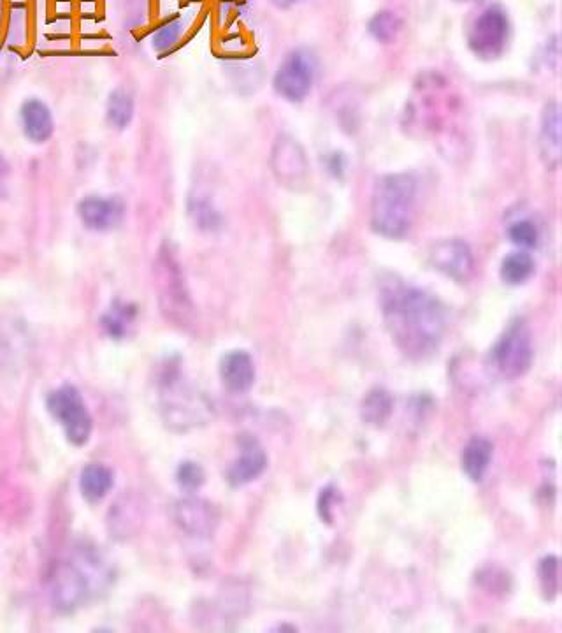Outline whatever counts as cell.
Returning a JSON list of instances; mask_svg holds the SVG:
<instances>
[{
  "label": "cell",
  "instance_id": "6da1fadb",
  "mask_svg": "<svg viewBox=\"0 0 562 633\" xmlns=\"http://www.w3.org/2000/svg\"><path fill=\"white\" fill-rule=\"evenodd\" d=\"M383 321L397 349L411 359H427L440 349L447 312L433 294L389 277L380 287Z\"/></svg>",
  "mask_w": 562,
  "mask_h": 633
},
{
  "label": "cell",
  "instance_id": "7a4b0ae2",
  "mask_svg": "<svg viewBox=\"0 0 562 633\" xmlns=\"http://www.w3.org/2000/svg\"><path fill=\"white\" fill-rule=\"evenodd\" d=\"M418 182L411 173H392L376 180L371 199V227L389 240L408 236L415 219Z\"/></svg>",
  "mask_w": 562,
  "mask_h": 633
},
{
  "label": "cell",
  "instance_id": "3957f363",
  "mask_svg": "<svg viewBox=\"0 0 562 633\" xmlns=\"http://www.w3.org/2000/svg\"><path fill=\"white\" fill-rule=\"evenodd\" d=\"M162 414L167 426L176 431L192 430L201 426L211 417V403L204 394L197 393L194 387L181 382L178 373L167 375L162 393Z\"/></svg>",
  "mask_w": 562,
  "mask_h": 633
},
{
  "label": "cell",
  "instance_id": "277c9868",
  "mask_svg": "<svg viewBox=\"0 0 562 633\" xmlns=\"http://www.w3.org/2000/svg\"><path fill=\"white\" fill-rule=\"evenodd\" d=\"M492 363L506 379H519L533 364L534 349L531 331L524 319L508 324L496 345L492 347Z\"/></svg>",
  "mask_w": 562,
  "mask_h": 633
},
{
  "label": "cell",
  "instance_id": "5b68a950",
  "mask_svg": "<svg viewBox=\"0 0 562 633\" xmlns=\"http://www.w3.org/2000/svg\"><path fill=\"white\" fill-rule=\"evenodd\" d=\"M510 41V18L505 9L494 4L483 9L482 15L476 18L473 27L469 30V50L475 53L478 59H499L505 53Z\"/></svg>",
  "mask_w": 562,
  "mask_h": 633
},
{
  "label": "cell",
  "instance_id": "8992f818",
  "mask_svg": "<svg viewBox=\"0 0 562 633\" xmlns=\"http://www.w3.org/2000/svg\"><path fill=\"white\" fill-rule=\"evenodd\" d=\"M48 408L74 445L87 444L92 433V417L81 394L71 386L60 387L48 398Z\"/></svg>",
  "mask_w": 562,
  "mask_h": 633
},
{
  "label": "cell",
  "instance_id": "52a82bcc",
  "mask_svg": "<svg viewBox=\"0 0 562 633\" xmlns=\"http://www.w3.org/2000/svg\"><path fill=\"white\" fill-rule=\"evenodd\" d=\"M157 285L160 291V303L167 317L176 324H187L192 315V303L188 298L185 280L180 266L171 252L162 250L157 262Z\"/></svg>",
  "mask_w": 562,
  "mask_h": 633
},
{
  "label": "cell",
  "instance_id": "ba28073f",
  "mask_svg": "<svg viewBox=\"0 0 562 633\" xmlns=\"http://www.w3.org/2000/svg\"><path fill=\"white\" fill-rule=\"evenodd\" d=\"M315 81V60L306 50H294L281 62L274 74L276 94L289 102H303Z\"/></svg>",
  "mask_w": 562,
  "mask_h": 633
},
{
  "label": "cell",
  "instance_id": "9c48e42d",
  "mask_svg": "<svg viewBox=\"0 0 562 633\" xmlns=\"http://www.w3.org/2000/svg\"><path fill=\"white\" fill-rule=\"evenodd\" d=\"M429 264L445 277L459 284L468 282L475 273V255L468 243L459 238L441 240L429 250Z\"/></svg>",
  "mask_w": 562,
  "mask_h": 633
},
{
  "label": "cell",
  "instance_id": "30bf717a",
  "mask_svg": "<svg viewBox=\"0 0 562 633\" xmlns=\"http://www.w3.org/2000/svg\"><path fill=\"white\" fill-rule=\"evenodd\" d=\"M78 217L83 226L95 233H109L122 226L127 206L120 196L90 194L78 203Z\"/></svg>",
  "mask_w": 562,
  "mask_h": 633
},
{
  "label": "cell",
  "instance_id": "8fae6325",
  "mask_svg": "<svg viewBox=\"0 0 562 633\" xmlns=\"http://www.w3.org/2000/svg\"><path fill=\"white\" fill-rule=\"evenodd\" d=\"M173 517L174 523L178 524L183 532L199 539L211 537L217 532L220 524V510L217 505L195 496L181 498L174 503Z\"/></svg>",
  "mask_w": 562,
  "mask_h": 633
},
{
  "label": "cell",
  "instance_id": "7c38bea8",
  "mask_svg": "<svg viewBox=\"0 0 562 633\" xmlns=\"http://www.w3.org/2000/svg\"><path fill=\"white\" fill-rule=\"evenodd\" d=\"M90 593L87 577L73 563H60L51 572V602L60 612H73Z\"/></svg>",
  "mask_w": 562,
  "mask_h": 633
},
{
  "label": "cell",
  "instance_id": "4fadbf2b",
  "mask_svg": "<svg viewBox=\"0 0 562 633\" xmlns=\"http://www.w3.org/2000/svg\"><path fill=\"white\" fill-rule=\"evenodd\" d=\"M273 173L285 187L296 189L308 178V161L301 145L289 136H280L274 145Z\"/></svg>",
  "mask_w": 562,
  "mask_h": 633
},
{
  "label": "cell",
  "instance_id": "5bb4252c",
  "mask_svg": "<svg viewBox=\"0 0 562 633\" xmlns=\"http://www.w3.org/2000/svg\"><path fill=\"white\" fill-rule=\"evenodd\" d=\"M20 125L23 136L34 145L48 143L55 134L53 111L39 97H29L27 101H23L20 106Z\"/></svg>",
  "mask_w": 562,
  "mask_h": 633
},
{
  "label": "cell",
  "instance_id": "9a60e30c",
  "mask_svg": "<svg viewBox=\"0 0 562 633\" xmlns=\"http://www.w3.org/2000/svg\"><path fill=\"white\" fill-rule=\"evenodd\" d=\"M561 106L559 102L550 101L545 104L541 113L540 124V157L545 168L555 171L561 164Z\"/></svg>",
  "mask_w": 562,
  "mask_h": 633
},
{
  "label": "cell",
  "instance_id": "2e32d148",
  "mask_svg": "<svg viewBox=\"0 0 562 633\" xmlns=\"http://www.w3.org/2000/svg\"><path fill=\"white\" fill-rule=\"evenodd\" d=\"M267 456L253 437H241V456L227 473V481L234 488L255 481L266 470Z\"/></svg>",
  "mask_w": 562,
  "mask_h": 633
},
{
  "label": "cell",
  "instance_id": "e0dca14e",
  "mask_svg": "<svg viewBox=\"0 0 562 633\" xmlns=\"http://www.w3.org/2000/svg\"><path fill=\"white\" fill-rule=\"evenodd\" d=\"M220 377L231 393H246L255 382V364L245 350H232L220 363Z\"/></svg>",
  "mask_w": 562,
  "mask_h": 633
},
{
  "label": "cell",
  "instance_id": "ac0fdd59",
  "mask_svg": "<svg viewBox=\"0 0 562 633\" xmlns=\"http://www.w3.org/2000/svg\"><path fill=\"white\" fill-rule=\"evenodd\" d=\"M137 305L116 299L101 317V326L113 340H122L137 321Z\"/></svg>",
  "mask_w": 562,
  "mask_h": 633
},
{
  "label": "cell",
  "instance_id": "d6986e66",
  "mask_svg": "<svg viewBox=\"0 0 562 633\" xmlns=\"http://www.w3.org/2000/svg\"><path fill=\"white\" fill-rule=\"evenodd\" d=\"M494 447L490 440L483 437H473L462 449V470L473 482H480L487 472L492 459Z\"/></svg>",
  "mask_w": 562,
  "mask_h": 633
},
{
  "label": "cell",
  "instance_id": "ffe728a7",
  "mask_svg": "<svg viewBox=\"0 0 562 633\" xmlns=\"http://www.w3.org/2000/svg\"><path fill=\"white\" fill-rule=\"evenodd\" d=\"M134 113H136V102H134V97L129 90L115 88L106 101L108 124L116 131H123L132 124Z\"/></svg>",
  "mask_w": 562,
  "mask_h": 633
},
{
  "label": "cell",
  "instance_id": "44dd1931",
  "mask_svg": "<svg viewBox=\"0 0 562 633\" xmlns=\"http://www.w3.org/2000/svg\"><path fill=\"white\" fill-rule=\"evenodd\" d=\"M394 410V400L385 389H373L369 391L361 405V417L362 421L369 424V426H375L380 428L385 422L389 421L390 415Z\"/></svg>",
  "mask_w": 562,
  "mask_h": 633
},
{
  "label": "cell",
  "instance_id": "7402d4cb",
  "mask_svg": "<svg viewBox=\"0 0 562 633\" xmlns=\"http://www.w3.org/2000/svg\"><path fill=\"white\" fill-rule=\"evenodd\" d=\"M80 488L88 502H101L113 488V473L102 465H88L81 473Z\"/></svg>",
  "mask_w": 562,
  "mask_h": 633
},
{
  "label": "cell",
  "instance_id": "603a6c76",
  "mask_svg": "<svg viewBox=\"0 0 562 633\" xmlns=\"http://www.w3.org/2000/svg\"><path fill=\"white\" fill-rule=\"evenodd\" d=\"M533 275L534 259L527 252H513L501 262V278L505 284H526Z\"/></svg>",
  "mask_w": 562,
  "mask_h": 633
},
{
  "label": "cell",
  "instance_id": "cb8c5ba5",
  "mask_svg": "<svg viewBox=\"0 0 562 633\" xmlns=\"http://www.w3.org/2000/svg\"><path fill=\"white\" fill-rule=\"evenodd\" d=\"M401 30L403 20L394 11H378L368 23L369 34L382 44L394 43Z\"/></svg>",
  "mask_w": 562,
  "mask_h": 633
},
{
  "label": "cell",
  "instance_id": "d4e9b609",
  "mask_svg": "<svg viewBox=\"0 0 562 633\" xmlns=\"http://www.w3.org/2000/svg\"><path fill=\"white\" fill-rule=\"evenodd\" d=\"M538 579H540L541 591L547 600H554L559 595V558L550 554L545 556L538 565Z\"/></svg>",
  "mask_w": 562,
  "mask_h": 633
},
{
  "label": "cell",
  "instance_id": "484cf974",
  "mask_svg": "<svg viewBox=\"0 0 562 633\" xmlns=\"http://www.w3.org/2000/svg\"><path fill=\"white\" fill-rule=\"evenodd\" d=\"M181 34H183V22H181L180 16L167 18L166 22L153 32L152 46L155 51L166 53V51L173 50L174 46L178 44Z\"/></svg>",
  "mask_w": 562,
  "mask_h": 633
},
{
  "label": "cell",
  "instance_id": "4316f807",
  "mask_svg": "<svg viewBox=\"0 0 562 633\" xmlns=\"http://www.w3.org/2000/svg\"><path fill=\"white\" fill-rule=\"evenodd\" d=\"M190 215L194 217L195 224L202 231L213 233L222 227L220 213L206 199H192L190 201Z\"/></svg>",
  "mask_w": 562,
  "mask_h": 633
},
{
  "label": "cell",
  "instance_id": "83f0119b",
  "mask_svg": "<svg viewBox=\"0 0 562 633\" xmlns=\"http://www.w3.org/2000/svg\"><path fill=\"white\" fill-rule=\"evenodd\" d=\"M508 236L517 247L534 248L540 240V231L533 220H517L508 227Z\"/></svg>",
  "mask_w": 562,
  "mask_h": 633
},
{
  "label": "cell",
  "instance_id": "f1b7e54d",
  "mask_svg": "<svg viewBox=\"0 0 562 633\" xmlns=\"http://www.w3.org/2000/svg\"><path fill=\"white\" fill-rule=\"evenodd\" d=\"M176 479L181 488L187 489V491H195V489L201 488L204 484V470L201 466L194 463V461H185L178 466V472H176Z\"/></svg>",
  "mask_w": 562,
  "mask_h": 633
},
{
  "label": "cell",
  "instance_id": "f546056e",
  "mask_svg": "<svg viewBox=\"0 0 562 633\" xmlns=\"http://www.w3.org/2000/svg\"><path fill=\"white\" fill-rule=\"evenodd\" d=\"M478 581L482 583L485 590L490 593H498V591L508 590V575L499 572L498 568H487L483 570Z\"/></svg>",
  "mask_w": 562,
  "mask_h": 633
},
{
  "label": "cell",
  "instance_id": "4dcf8cb0",
  "mask_svg": "<svg viewBox=\"0 0 562 633\" xmlns=\"http://www.w3.org/2000/svg\"><path fill=\"white\" fill-rule=\"evenodd\" d=\"M336 502V489L325 488L320 491L318 496V514L324 519L325 523H331L332 521V505Z\"/></svg>",
  "mask_w": 562,
  "mask_h": 633
},
{
  "label": "cell",
  "instance_id": "1f68e13d",
  "mask_svg": "<svg viewBox=\"0 0 562 633\" xmlns=\"http://www.w3.org/2000/svg\"><path fill=\"white\" fill-rule=\"evenodd\" d=\"M345 169V153L334 152L327 157V171H329L334 178H341V176L345 175Z\"/></svg>",
  "mask_w": 562,
  "mask_h": 633
},
{
  "label": "cell",
  "instance_id": "d6a6232c",
  "mask_svg": "<svg viewBox=\"0 0 562 633\" xmlns=\"http://www.w3.org/2000/svg\"><path fill=\"white\" fill-rule=\"evenodd\" d=\"M9 176H11V164L0 153V197L6 196V192H8Z\"/></svg>",
  "mask_w": 562,
  "mask_h": 633
},
{
  "label": "cell",
  "instance_id": "836d02e7",
  "mask_svg": "<svg viewBox=\"0 0 562 633\" xmlns=\"http://www.w3.org/2000/svg\"><path fill=\"white\" fill-rule=\"evenodd\" d=\"M271 4H273L274 8L278 9H290L297 6V4H301L303 0H269Z\"/></svg>",
  "mask_w": 562,
  "mask_h": 633
}]
</instances>
